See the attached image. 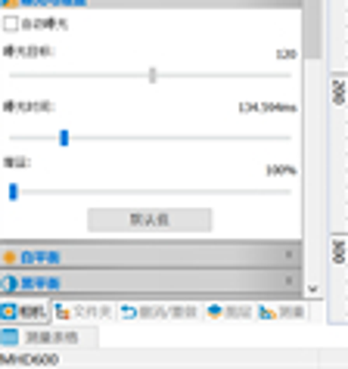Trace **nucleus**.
I'll use <instances>...</instances> for the list:
<instances>
[{
    "mask_svg": "<svg viewBox=\"0 0 348 369\" xmlns=\"http://www.w3.org/2000/svg\"><path fill=\"white\" fill-rule=\"evenodd\" d=\"M0 342H4V344H16V342H19V335H16L13 329H6L4 335H0Z\"/></svg>",
    "mask_w": 348,
    "mask_h": 369,
    "instance_id": "obj_2",
    "label": "nucleus"
},
{
    "mask_svg": "<svg viewBox=\"0 0 348 369\" xmlns=\"http://www.w3.org/2000/svg\"><path fill=\"white\" fill-rule=\"evenodd\" d=\"M22 258L25 260H56L60 258V251H25Z\"/></svg>",
    "mask_w": 348,
    "mask_h": 369,
    "instance_id": "obj_1",
    "label": "nucleus"
}]
</instances>
